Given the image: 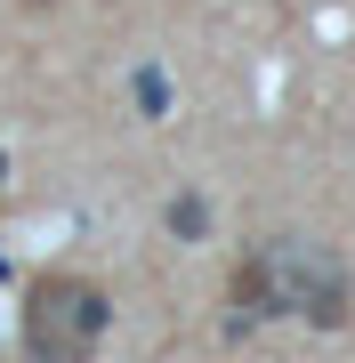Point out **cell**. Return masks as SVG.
Returning <instances> with one entry per match:
<instances>
[{"mask_svg":"<svg viewBox=\"0 0 355 363\" xmlns=\"http://www.w3.org/2000/svg\"><path fill=\"white\" fill-rule=\"evenodd\" d=\"M235 307L347 323V267L331 259L323 242H259V250L235 267Z\"/></svg>","mask_w":355,"mask_h":363,"instance_id":"cell-1","label":"cell"},{"mask_svg":"<svg viewBox=\"0 0 355 363\" xmlns=\"http://www.w3.org/2000/svg\"><path fill=\"white\" fill-rule=\"evenodd\" d=\"M106 339V291L81 274H40L25 291V355L33 363H89Z\"/></svg>","mask_w":355,"mask_h":363,"instance_id":"cell-2","label":"cell"}]
</instances>
